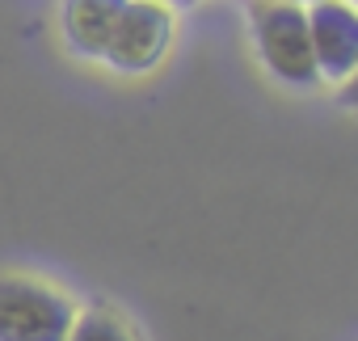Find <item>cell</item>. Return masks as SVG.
I'll list each match as a JSON object with an SVG mask.
<instances>
[{
    "label": "cell",
    "instance_id": "cell-5",
    "mask_svg": "<svg viewBox=\"0 0 358 341\" xmlns=\"http://www.w3.org/2000/svg\"><path fill=\"white\" fill-rule=\"evenodd\" d=\"M127 9V0H64L59 5V34L72 55L80 59H101L110 30L118 13Z\"/></svg>",
    "mask_w": 358,
    "mask_h": 341
},
{
    "label": "cell",
    "instance_id": "cell-8",
    "mask_svg": "<svg viewBox=\"0 0 358 341\" xmlns=\"http://www.w3.org/2000/svg\"><path fill=\"white\" fill-rule=\"evenodd\" d=\"M291 5H303V9H308V5H316V0H291Z\"/></svg>",
    "mask_w": 358,
    "mask_h": 341
},
{
    "label": "cell",
    "instance_id": "cell-1",
    "mask_svg": "<svg viewBox=\"0 0 358 341\" xmlns=\"http://www.w3.org/2000/svg\"><path fill=\"white\" fill-rule=\"evenodd\" d=\"M249 22H253L257 55L278 85H291V89L320 85L303 5H291V0H253Z\"/></svg>",
    "mask_w": 358,
    "mask_h": 341
},
{
    "label": "cell",
    "instance_id": "cell-6",
    "mask_svg": "<svg viewBox=\"0 0 358 341\" xmlns=\"http://www.w3.org/2000/svg\"><path fill=\"white\" fill-rule=\"evenodd\" d=\"M64 341H135V333L110 312H76Z\"/></svg>",
    "mask_w": 358,
    "mask_h": 341
},
{
    "label": "cell",
    "instance_id": "cell-4",
    "mask_svg": "<svg viewBox=\"0 0 358 341\" xmlns=\"http://www.w3.org/2000/svg\"><path fill=\"white\" fill-rule=\"evenodd\" d=\"M303 13H308L316 76L345 85L358 68V13H354V5L350 0H316Z\"/></svg>",
    "mask_w": 358,
    "mask_h": 341
},
{
    "label": "cell",
    "instance_id": "cell-2",
    "mask_svg": "<svg viewBox=\"0 0 358 341\" xmlns=\"http://www.w3.org/2000/svg\"><path fill=\"white\" fill-rule=\"evenodd\" d=\"M72 320L68 291L34 274H0V341H64Z\"/></svg>",
    "mask_w": 358,
    "mask_h": 341
},
{
    "label": "cell",
    "instance_id": "cell-7",
    "mask_svg": "<svg viewBox=\"0 0 358 341\" xmlns=\"http://www.w3.org/2000/svg\"><path fill=\"white\" fill-rule=\"evenodd\" d=\"M164 5H169V9H173V5H194V0H164Z\"/></svg>",
    "mask_w": 358,
    "mask_h": 341
},
{
    "label": "cell",
    "instance_id": "cell-3",
    "mask_svg": "<svg viewBox=\"0 0 358 341\" xmlns=\"http://www.w3.org/2000/svg\"><path fill=\"white\" fill-rule=\"evenodd\" d=\"M169 47H173V9L164 0H127L101 51V64L122 76H148L164 64Z\"/></svg>",
    "mask_w": 358,
    "mask_h": 341
}]
</instances>
